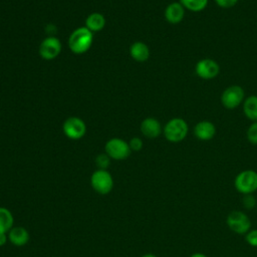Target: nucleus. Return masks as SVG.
Masks as SVG:
<instances>
[{
	"label": "nucleus",
	"instance_id": "obj_23",
	"mask_svg": "<svg viewBox=\"0 0 257 257\" xmlns=\"http://www.w3.org/2000/svg\"><path fill=\"white\" fill-rule=\"evenodd\" d=\"M245 241L251 247H257V229L249 230L245 235Z\"/></svg>",
	"mask_w": 257,
	"mask_h": 257
},
{
	"label": "nucleus",
	"instance_id": "obj_28",
	"mask_svg": "<svg viewBox=\"0 0 257 257\" xmlns=\"http://www.w3.org/2000/svg\"><path fill=\"white\" fill-rule=\"evenodd\" d=\"M142 257H157V255H155L153 253H147V254H144Z\"/></svg>",
	"mask_w": 257,
	"mask_h": 257
},
{
	"label": "nucleus",
	"instance_id": "obj_13",
	"mask_svg": "<svg viewBox=\"0 0 257 257\" xmlns=\"http://www.w3.org/2000/svg\"><path fill=\"white\" fill-rule=\"evenodd\" d=\"M185 17V8L180 2H172L165 9V18L171 24L180 23Z\"/></svg>",
	"mask_w": 257,
	"mask_h": 257
},
{
	"label": "nucleus",
	"instance_id": "obj_19",
	"mask_svg": "<svg viewBox=\"0 0 257 257\" xmlns=\"http://www.w3.org/2000/svg\"><path fill=\"white\" fill-rule=\"evenodd\" d=\"M180 3L187 10L193 12H200L207 7L208 0H180Z\"/></svg>",
	"mask_w": 257,
	"mask_h": 257
},
{
	"label": "nucleus",
	"instance_id": "obj_24",
	"mask_svg": "<svg viewBox=\"0 0 257 257\" xmlns=\"http://www.w3.org/2000/svg\"><path fill=\"white\" fill-rule=\"evenodd\" d=\"M128 146H130L132 152H133V151H134V152H139V151H141V150L143 149V141H142L140 138L135 137V138H133V139L130 140Z\"/></svg>",
	"mask_w": 257,
	"mask_h": 257
},
{
	"label": "nucleus",
	"instance_id": "obj_11",
	"mask_svg": "<svg viewBox=\"0 0 257 257\" xmlns=\"http://www.w3.org/2000/svg\"><path fill=\"white\" fill-rule=\"evenodd\" d=\"M194 135L200 141H210L216 135V126L212 121L201 120L196 123Z\"/></svg>",
	"mask_w": 257,
	"mask_h": 257
},
{
	"label": "nucleus",
	"instance_id": "obj_2",
	"mask_svg": "<svg viewBox=\"0 0 257 257\" xmlns=\"http://www.w3.org/2000/svg\"><path fill=\"white\" fill-rule=\"evenodd\" d=\"M163 133L166 140L170 143H180L187 137L189 126L185 119L181 117H174L165 124Z\"/></svg>",
	"mask_w": 257,
	"mask_h": 257
},
{
	"label": "nucleus",
	"instance_id": "obj_5",
	"mask_svg": "<svg viewBox=\"0 0 257 257\" xmlns=\"http://www.w3.org/2000/svg\"><path fill=\"white\" fill-rule=\"evenodd\" d=\"M228 228L235 234L245 235L251 230V220L246 213L239 210L230 212L226 218Z\"/></svg>",
	"mask_w": 257,
	"mask_h": 257
},
{
	"label": "nucleus",
	"instance_id": "obj_9",
	"mask_svg": "<svg viewBox=\"0 0 257 257\" xmlns=\"http://www.w3.org/2000/svg\"><path fill=\"white\" fill-rule=\"evenodd\" d=\"M61 42L54 36L44 38L39 45V54L45 60H52L56 58L61 52Z\"/></svg>",
	"mask_w": 257,
	"mask_h": 257
},
{
	"label": "nucleus",
	"instance_id": "obj_18",
	"mask_svg": "<svg viewBox=\"0 0 257 257\" xmlns=\"http://www.w3.org/2000/svg\"><path fill=\"white\" fill-rule=\"evenodd\" d=\"M14 225L12 212L6 207H0V232L8 233Z\"/></svg>",
	"mask_w": 257,
	"mask_h": 257
},
{
	"label": "nucleus",
	"instance_id": "obj_21",
	"mask_svg": "<svg viewBox=\"0 0 257 257\" xmlns=\"http://www.w3.org/2000/svg\"><path fill=\"white\" fill-rule=\"evenodd\" d=\"M247 140L252 145H257V121H253L246 133Z\"/></svg>",
	"mask_w": 257,
	"mask_h": 257
},
{
	"label": "nucleus",
	"instance_id": "obj_25",
	"mask_svg": "<svg viewBox=\"0 0 257 257\" xmlns=\"http://www.w3.org/2000/svg\"><path fill=\"white\" fill-rule=\"evenodd\" d=\"M215 2L221 8H231L238 2V0H215Z\"/></svg>",
	"mask_w": 257,
	"mask_h": 257
},
{
	"label": "nucleus",
	"instance_id": "obj_16",
	"mask_svg": "<svg viewBox=\"0 0 257 257\" xmlns=\"http://www.w3.org/2000/svg\"><path fill=\"white\" fill-rule=\"evenodd\" d=\"M104 25H105L104 16L97 12L89 14L85 20V27L88 30H90L92 33L102 30Z\"/></svg>",
	"mask_w": 257,
	"mask_h": 257
},
{
	"label": "nucleus",
	"instance_id": "obj_26",
	"mask_svg": "<svg viewBox=\"0 0 257 257\" xmlns=\"http://www.w3.org/2000/svg\"><path fill=\"white\" fill-rule=\"evenodd\" d=\"M8 241V235L7 233L4 232H0V247L4 246Z\"/></svg>",
	"mask_w": 257,
	"mask_h": 257
},
{
	"label": "nucleus",
	"instance_id": "obj_10",
	"mask_svg": "<svg viewBox=\"0 0 257 257\" xmlns=\"http://www.w3.org/2000/svg\"><path fill=\"white\" fill-rule=\"evenodd\" d=\"M196 74L202 79H213L220 72V66L217 61L212 58H203L196 63Z\"/></svg>",
	"mask_w": 257,
	"mask_h": 257
},
{
	"label": "nucleus",
	"instance_id": "obj_22",
	"mask_svg": "<svg viewBox=\"0 0 257 257\" xmlns=\"http://www.w3.org/2000/svg\"><path fill=\"white\" fill-rule=\"evenodd\" d=\"M242 204L243 207L247 210H252L255 208L257 202H256V198L254 197L253 194H247V195H243L242 198Z\"/></svg>",
	"mask_w": 257,
	"mask_h": 257
},
{
	"label": "nucleus",
	"instance_id": "obj_20",
	"mask_svg": "<svg viewBox=\"0 0 257 257\" xmlns=\"http://www.w3.org/2000/svg\"><path fill=\"white\" fill-rule=\"evenodd\" d=\"M110 160L111 159L105 153L99 154L95 158V165H96L97 169L106 170L108 168V166L110 165Z\"/></svg>",
	"mask_w": 257,
	"mask_h": 257
},
{
	"label": "nucleus",
	"instance_id": "obj_3",
	"mask_svg": "<svg viewBox=\"0 0 257 257\" xmlns=\"http://www.w3.org/2000/svg\"><path fill=\"white\" fill-rule=\"evenodd\" d=\"M234 187L242 195L254 194L257 191V172L250 169L241 171L235 177Z\"/></svg>",
	"mask_w": 257,
	"mask_h": 257
},
{
	"label": "nucleus",
	"instance_id": "obj_14",
	"mask_svg": "<svg viewBox=\"0 0 257 257\" xmlns=\"http://www.w3.org/2000/svg\"><path fill=\"white\" fill-rule=\"evenodd\" d=\"M141 132L148 139H156L162 133V125L155 117H147L141 123Z\"/></svg>",
	"mask_w": 257,
	"mask_h": 257
},
{
	"label": "nucleus",
	"instance_id": "obj_6",
	"mask_svg": "<svg viewBox=\"0 0 257 257\" xmlns=\"http://www.w3.org/2000/svg\"><path fill=\"white\" fill-rule=\"evenodd\" d=\"M104 153L115 161H122L130 157L132 150L128 143L119 138H112L108 140L104 145Z\"/></svg>",
	"mask_w": 257,
	"mask_h": 257
},
{
	"label": "nucleus",
	"instance_id": "obj_1",
	"mask_svg": "<svg viewBox=\"0 0 257 257\" xmlns=\"http://www.w3.org/2000/svg\"><path fill=\"white\" fill-rule=\"evenodd\" d=\"M93 42V34L85 26L78 27L68 37V46L75 54L86 52Z\"/></svg>",
	"mask_w": 257,
	"mask_h": 257
},
{
	"label": "nucleus",
	"instance_id": "obj_17",
	"mask_svg": "<svg viewBox=\"0 0 257 257\" xmlns=\"http://www.w3.org/2000/svg\"><path fill=\"white\" fill-rule=\"evenodd\" d=\"M243 111L248 119L257 121V95H250L244 99Z\"/></svg>",
	"mask_w": 257,
	"mask_h": 257
},
{
	"label": "nucleus",
	"instance_id": "obj_8",
	"mask_svg": "<svg viewBox=\"0 0 257 257\" xmlns=\"http://www.w3.org/2000/svg\"><path fill=\"white\" fill-rule=\"evenodd\" d=\"M62 130L64 135L70 140H79L81 139L86 133V125L85 122L77 117V116H70L65 119L62 125Z\"/></svg>",
	"mask_w": 257,
	"mask_h": 257
},
{
	"label": "nucleus",
	"instance_id": "obj_4",
	"mask_svg": "<svg viewBox=\"0 0 257 257\" xmlns=\"http://www.w3.org/2000/svg\"><path fill=\"white\" fill-rule=\"evenodd\" d=\"M90 186L99 195H107L113 188V178L107 170H95L90 176Z\"/></svg>",
	"mask_w": 257,
	"mask_h": 257
},
{
	"label": "nucleus",
	"instance_id": "obj_15",
	"mask_svg": "<svg viewBox=\"0 0 257 257\" xmlns=\"http://www.w3.org/2000/svg\"><path fill=\"white\" fill-rule=\"evenodd\" d=\"M130 54L136 61L145 62L150 57V48L146 43L136 41L130 46Z\"/></svg>",
	"mask_w": 257,
	"mask_h": 257
},
{
	"label": "nucleus",
	"instance_id": "obj_7",
	"mask_svg": "<svg viewBox=\"0 0 257 257\" xmlns=\"http://www.w3.org/2000/svg\"><path fill=\"white\" fill-rule=\"evenodd\" d=\"M244 89L237 84L228 86L221 94V102L227 109H234L244 101Z\"/></svg>",
	"mask_w": 257,
	"mask_h": 257
},
{
	"label": "nucleus",
	"instance_id": "obj_27",
	"mask_svg": "<svg viewBox=\"0 0 257 257\" xmlns=\"http://www.w3.org/2000/svg\"><path fill=\"white\" fill-rule=\"evenodd\" d=\"M190 257H208L206 254L204 253H201V252H196V253H193Z\"/></svg>",
	"mask_w": 257,
	"mask_h": 257
},
{
	"label": "nucleus",
	"instance_id": "obj_12",
	"mask_svg": "<svg viewBox=\"0 0 257 257\" xmlns=\"http://www.w3.org/2000/svg\"><path fill=\"white\" fill-rule=\"evenodd\" d=\"M7 235H8V241L17 247L26 245L30 239L29 232L27 231L26 228L22 226H13L11 230L7 233Z\"/></svg>",
	"mask_w": 257,
	"mask_h": 257
}]
</instances>
